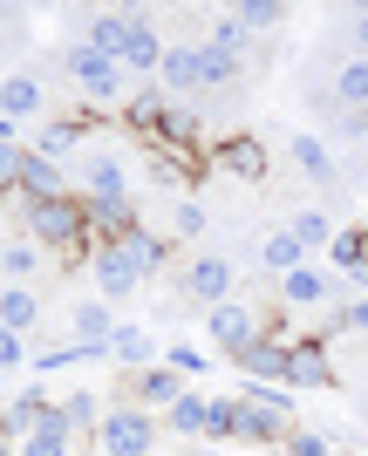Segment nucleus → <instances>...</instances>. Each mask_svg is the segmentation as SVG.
<instances>
[{
  "instance_id": "1",
  "label": "nucleus",
  "mask_w": 368,
  "mask_h": 456,
  "mask_svg": "<svg viewBox=\"0 0 368 456\" xmlns=\"http://www.w3.org/2000/svg\"><path fill=\"white\" fill-rule=\"evenodd\" d=\"M20 225H28V239L35 246H89V225H82V198L69 191V198H28L20 205Z\"/></svg>"
},
{
  "instance_id": "2",
  "label": "nucleus",
  "mask_w": 368,
  "mask_h": 456,
  "mask_svg": "<svg viewBox=\"0 0 368 456\" xmlns=\"http://www.w3.org/2000/svg\"><path fill=\"white\" fill-rule=\"evenodd\" d=\"M151 443H157V416L151 409H102L96 416V450L102 456H151Z\"/></svg>"
},
{
  "instance_id": "3",
  "label": "nucleus",
  "mask_w": 368,
  "mask_h": 456,
  "mask_svg": "<svg viewBox=\"0 0 368 456\" xmlns=\"http://www.w3.org/2000/svg\"><path fill=\"white\" fill-rule=\"evenodd\" d=\"M177 293H184L192 306H205V314L225 306V300H233V259H218V252L184 259V266H177Z\"/></svg>"
},
{
  "instance_id": "4",
  "label": "nucleus",
  "mask_w": 368,
  "mask_h": 456,
  "mask_svg": "<svg viewBox=\"0 0 368 456\" xmlns=\"http://www.w3.org/2000/svg\"><path fill=\"white\" fill-rule=\"evenodd\" d=\"M69 76L89 102H123V69L110 55H96L89 41H69Z\"/></svg>"
},
{
  "instance_id": "5",
  "label": "nucleus",
  "mask_w": 368,
  "mask_h": 456,
  "mask_svg": "<svg viewBox=\"0 0 368 456\" xmlns=\"http://www.w3.org/2000/svg\"><path fill=\"white\" fill-rule=\"evenodd\" d=\"M205 327H212V347H218V354H233V362L246 354V347H259V341H266V321H259V314H252L246 300L212 306V321H205Z\"/></svg>"
},
{
  "instance_id": "6",
  "label": "nucleus",
  "mask_w": 368,
  "mask_h": 456,
  "mask_svg": "<svg viewBox=\"0 0 368 456\" xmlns=\"http://www.w3.org/2000/svg\"><path fill=\"white\" fill-rule=\"evenodd\" d=\"M287 368H293V341H280V334H266L259 347H246V354H239V381L287 388Z\"/></svg>"
},
{
  "instance_id": "7",
  "label": "nucleus",
  "mask_w": 368,
  "mask_h": 456,
  "mask_svg": "<svg viewBox=\"0 0 368 456\" xmlns=\"http://www.w3.org/2000/svg\"><path fill=\"white\" fill-rule=\"evenodd\" d=\"M157 61H164V35L151 28V14H130V41H123L117 69L123 76H157Z\"/></svg>"
},
{
  "instance_id": "8",
  "label": "nucleus",
  "mask_w": 368,
  "mask_h": 456,
  "mask_svg": "<svg viewBox=\"0 0 368 456\" xmlns=\"http://www.w3.org/2000/svg\"><path fill=\"white\" fill-rule=\"evenodd\" d=\"M14 191H20V205H28V198H69V171L48 164V157H35V151H20Z\"/></svg>"
},
{
  "instance_id": "9",
  "label": "nucleus",
  "mask_w": 368,
  "mask_h": 456,
  "mask_svg": "<svg viewBox=\"0 0 368 456\" xmlns=\"http://www.w3.org/2000/svg\"><path fill=\"white\" fill-rule=\"evenodd\" d=\"M89 266H96L102 300H130L136 286H143V273L130 266V252H123V246H102V252H89Z\"/></svg>"
},
{
  "instance_id": "10",
  "label": "nucleus",
  "mask_w": 368,
  "mask_h": 456,
  "mask_svg": "<svg viewBox=\"0 0 368 456\" xmlns=\"http://www.w3.org/2000/svg\"><path fill=\"white\" fill-rule=\"evenodd\" d=\"M280 300L293 306V314H314V306H328L334 300V280L321 266H293L287 280H280Z\"/></svg>"
},
{
  "instance_id": "11",
  "label": "nucleus",
  "mask_w": 368,
  "mask_h": 456,
  "mask_svg": "<svg viewBox=\"0 0 368 456\" xmlns=\"http://www.w3.org/2000/svg\"><path fill=\"white\" fill-rule=\"evenodd\" d=\"M205 422H212V395H198V388H184V395L164 409V429H171L177 443H205Z\"/></svg>"
},
{
  "instance_id": "12",
  "label": "nucleus",
  "mask_w": 368,
  "mask_h": 456,
  "mask_svg": "<svg viewBox=\"0 0 368 456\" xmlns=\"http://www.w3.org/2000/svg\"><path fill=\"white\" fill-rule=\"evenodd\" d=\"M334 362L321 341H293V368H287V388H334Z\"/></svg>"
},
{
  "instance_id": "13",
  "label": "nucleus",
  "mask_w": 368,
  "mask_h": 456,
  "mask_svg": "<svg viewBox=\"0 0 368 456\" xmlns=\"http://www.w3.org/2000/svg\"><path fill=\"white\" fill-rule=\"evenodd\" d=\"M177 395H184V381H177V375H171L164 362L136 368V381H130V402H136V409H171Z\"/></svg>"
},
{
  "instance_id": "14",
  "label": "nucleus",
  "mask_w": 368,
  "mask_h": 456,
  "mask_svg": "<svg viewBox=\"0 0 368 456\" xmlns=\"http://www.w3.org/2000/svg\"><path fill=\"white\" fill-rule=\"evenodd\" d=\"M82 198H130V177H123V164L110 151L82 157Z\"/></svg>"
},
{
  "instance_id": "15",
  "label": "nucleus",
  "mask_w": 368,
  "mask_h": 456,
  "mask_svg": "<svg viewBox=\"0 0 368 456\" xmlns=\"http://www.w3.org/2000/svg\"><path fill=\"white\" fill-rule=\"evenodd\" d=\"M157 89H171V95L205 89V76H198V48H164V61H157Z\"/></svg>"
},
{
  "instance_id": "16",
  "label": "nucleus",
  "mask_w": 368,
  "mask_h": 456,
  "mask_svg": "<svg viewBox=\"0 0 368 456\" xmlns=\"http://www.w3.org/2000/svg\"><path fill=\"white\" fill-rule=\"evenodd\" d=\"M164 116H171L164 89H130V95H123V123H130L136 136H157V130H164Z\"/></svg>"
},
{
  "instance_id": "17",
  "label": "nucleus",
  "mask_w": 368,
  "mask_h": 456,
  "mask_svg": "<svg viewBox=\"0 0 368 456\" xmlns=\"http://www.w3.org/2000/svg\"><path fill=\"white\" fill-rule=\"evenodd\" d=\"M123 252H130V266L143 273V280L171 266V239H164V232H143V225H136L130 239H123Z\"/></svg>"
},
{
  "instance_id": "18",
  "label": "nucleus",
  "mask_w": 368,
  "mask_h": 456,
  "mask_svg": "<svg viewBox=\"0 0 368 456\" xmlns=\"http://www.w3.org/2000/svg\"><path fill=\"white\" fill-rule=\"evenodd\" d=\"M212 157H218V171H233V177H266V151L252 136H225Z\"/></svg>"
},
{
  "instance_id": "19",
  "label": "nucleus",
  "mask_w": 368,
  "mask_h": 456,
  "mask_svg": "<svg viewBox=\"0 0 368 456\" xmlns=\"http://www.w3.org/2000/svg\"><path fill=\"white\" fill-rule=\"evenodd\" d=\"M0 116H7V123L41 116V82L35 76H7V82H0Z\"/></svg>"
},
{
  "instance_id": "20",
  "label": "nucleus",
  "mask_w": 368,
  "mask_h": 456,
  "mask_svg": "<svg viewBox=\"0 0 368 456\" xmlns=\"http://www.w3.org/2000/svg\"><path fill=\"white\" fill-rule=\"evenodd\" d=\"M259 266H266V273H280V280H287L293 266H307V252H300V239H293V232L280 225V232H266V239H259Z\"/></svg>"
},
{
  "instance_id": "21",
  "label": "nucleus",
  "mask_w": 368,
  "mask_h": 456,
  "mask_svg": "<svg viewBox=\"0 0 368 456\" xmlns=\"http://www.w3.org/2000/svg\"><path fill=\"white\" fill-rule=\"evenodd\" d=\"M110 334H117L110 300H76V314H69V341H110Z\"/></svg>"
},
{
  "instance_id": "22",
  "label": "nucleus",
  "mask_w": 368,
  "mask_h": 456,
  "mask_svg": "<svg viewBox=\"0 0 368 456\" xmlns=\"http://www.w3.org/2000/svg\"><path fill=\"white\" fill-rule=\"evenodd\" d=\"M328 259H334V273H348V280L368 286V232H334Z\"/></svg>"
},
{
  "instance_id": "23",
  "label": "nucleus",
  "mask_w": 368,
  "mask_h": 456,
  "mask_svg": "<svg viewBox=\"0 0 368 456\" xmlns=\"http://www.w3.org/2000/svg\"><path fill=\"white\" fill-rule=\"evenodd\" d=\"M293 164H300L314 184H334V177H341V164H334V151L321 136H293Z\"/></svg>"
},
{
  "instance_id": "24",
  "label": "nucleus",
  "mask_w": 368,
  "mask_h": 456,
  "mask_svg": "<svg viewBox=\"0 0 368 456\" xmlns=\"http://www.w3.org/2000/svg\"><path fill=\"white\" fill-rule=\"evenodd\" d=\"M41 409H48V395H35V388H28V395H14L7 409H0V436L20 443V436H28V429L41 422Z\"/></svg>"
},
{
  "instance_id": "25",
  "label": "nucleus",
  "mask_w": 368,
  "mask_h": 456,
  "mask_svg": "<svg viewBox=\"0 0 368 456\" xmlns=\"http://www.w3.org/2000/svg\"><path fill=\"white\" fill-rule=\"evenodd\" d=\"M82 41H89L96 55L117 61V55H123V41H130V14H89V35H82Z\"/></svg>"
},
{
  "instance_id": "26",
  "label": "nucleus",
  "mask_w": 368,
  "mask_h": 456,
  "mask_svg": "<svg viewBox=\"0 0 368 456\" xmlns=\"http://www.w3.org/2000/svg\"><path fill=\"white\" fill-rule=\"evenodd\" d=\"M35 321H41L35 293H28V286H0V327H7V334H28Z\"/></svg>"
},
{
  "instance_id": "27",
  "label": "nucleus",
  "mask_w": 368,
  "mask_h": 456,
  "mask_svg": "<svg viewBox=\"0 0 368 456\" xmlns=\"http://www.w3.org/2000/svg\"><path fill=\"white\" fill-rule=\"evenodd\" d=\"M110 362H123V368H151V362H157L151 334H143V327H117V334H110Z\"/></svg>"
},
{
  "instance_id": "28",
  "label": "nucleus",
  "mask_w": 368,
  "mask_h": 456,
  "mask_svg": "<svg viewBox=\"0 0 368 456\" xmlns=\"http://www.w3.org/2000/svg\"><path fill=\"white\" fill-rule=\"evenodd\" d=\"M35 273H41V246H35V239H28V246H20V239H7V246H0V280L28 286Z\"/></svg>"
},
{
  "instance_id": "29",
  "label": "nucleus",
  "mask_w": 368,
  "mask_h": 456,
  "mask_svg": "<svg viewBox=\"0 0 368 456\" xmlns=\"http://www.w3.org/2000/svg\"><path fill=\"white\" fill-rule=\"evenodd\" d=\"M28 151H35V157H48V164H69V157H76V123H41Z\"/></svg>"
},
{
  "instance_id": "30",
  "label": "nucleus",
  "mask_w": 368,
  "mask_h": 456,
  "mask_svg": "<svg viewBox=\"0 0 368 456\" xmlns=\"http://www.w3.org/2000/svg\"><path fill=\"white\" fill-rule=\"evenodd\" d=\"M287 232L300 239V252H314V246L328 252V246H334V218H328V211H314V205H307V211H293V225H287Z\"/></svg>"
},
{
  "instance_id": "31",
  "label": "nucleus",
  "mask_w": 368,
  "mask_h": 456,
  "mask_svg": "<svg viewBox=\"0 0 368 456\" xmlns=\"http://www.w3.org/2000/svg\"><path fill=\"white\" fill-rule=\"evenodd\" d=\"M334 95H341V110H368V61H341V76H334Z\"/></svg>"
},
{
  "instance_id": "32",
  "label": "nucleus",
  "mask_w": 368,
  "mask_h": 456,
  "mask_svg": "<svg viewBox=\"0 0 368 456\" xmlns=\"http://www.w3.org/2000/svg\"><path fill=\"white\" fill-rule=\"evenodd\" d=\"M233 20L246 28V35H266V28H280V20H287V7H280V0H239Z\"/></svg>"
},
{
  "instance_id": "33",
  "label": "nucleus",
  "mask_w": 368,
  "mask_h": 456,
  "mask_svg": "<svg viewBox=\"0 0 368 456\" xmlns=\"http://www.w3.org/2000/svg\"><path fill=\"white\" fill-rule=\"evenodd\" d=\"M198 76H205V89H233L239 82V55H218V48L198 41Z\"/></svg>"
},
{
  "instance_id": "34",
  "label": "nucleus",
  "mask_w": 368,
  "mask_h": 456,
  "mask_svg": "<svg viewBox=\"0 0 368 456\" xmlns=\"http://www.w3.org/2000/svg\"><path fill=\"white\" fill-rule=\"evenodd\" d=\"M157 362H164L177 381H184V375H205V368H212V354H205V347H192V341H171L164 354H157Z\"/></svg>"
},
{
  "instance_id": "35",
  "label": "nucleus",
  "mask_w": 368,
  "mask_h": 456,
  "mask_svg": "<svg viewBox=\"0 0 368 456\" xmlns=\"http://www.w3.org/2000/svg\"><path fill=\"white\" fill-rule=\"evenodd\" d=\"M14 450L20 456H76V436H61V429H28Z\"/></svg>"
},
{
  "instance_id": "36",
  "label": "nucleus",
  "mask_w": 368,
  "mask_h": 456,
  "mask_svg": "<svg viewBox=\"0 0 368 456\" xmlns=\"http://www.w3.org/2000/svg\"><path fill=\"white\" fill-rule=\"evenodd\" d=\"M96 416H102V402L89 395V388H76V395L61 402V422H69V436H76V443H82V429H89Z\"/></svg>"
},
{
  "instance_id": "37",
  "label": "nucleus",
  "mask_w": 368,
  "mask_h": 456,
  "mask_svg": "<svg viewBox=\"0 0 368 456\" xmlns=\"http://www.w3.org/2000/svg\"><path fill=\"white\" fill-rule=\"evenodd\" d=\"M171 232L177 239H198V232H205V205H198V198H171Z\"/></svg>"
},
{
  "instance_id": "38",
  "label": "nucleus",
  "mask_w": 368,
  "mask_h": 456,
  "mask_svg": "<svg viewBox=\"0 0 368 456\" xmlns=\"http://www.w3.org/2000/svg\"><path fill=\"white\" fill-rule=\"evenodd\" d=\"M280 456H334V436H321V429H293V436L280 443Z\"/></svg>"
},
{
  "instance_id": "39",
  "label": "nucleus",
  "mask_w": 368,
  "mask_h": 456,
  "mask_svg": "<svg viewBox=\"0 0 368 456\" xmlns=\"http://www.w3.org/2000/svg\"><path fill=\"white\" fill-rule=\"evenodd\" d=\"M205 48H218V55H239V48H246V28H239L233 14H218V20H212V35H205Z\"/></svg>"
},
{
  "instance_id": "40",
  "label": "nucleus",
  "mask_w": 368,
  "mask_h": 456,
  "mask_svg": "<svg viewBox=\"0 0 368 456\" xmlns=\"http://www.w3.org/2000/svg\"><path fill=\"white\" fill-rule=\"evenodd\" d=\"M334 327H341V334H368V300H348L334 314Z\"/></svg>"
},
{
  "instance_id": "41",
  "label": "nucleus",
  "mask_w": 368,
  "mask_h": 456,
  "mask_svg": "<svg viewBox=\"0 0 368 456\" xmlns=\"http://www.w3.org/2000/svg\"><path fill=\"white\" fill-rule=\"evenodd\" d=\"M20 362H28V347H20V334H7V327H0V375H14Z\"/></svg>"
},
{
  "instance_id": "42",
  "label": "nucleus",
  "mask_w": 368,
  "mask_h": 456,
  "mask_svg": "<svg viewBox=\"0 0 368 456\" xmlns=\"http://www.w3.org/2000/svg\"><path fill=\"white\" fill-rule=\"evenodd\" d=\"M348 41L362 48V61H368V7H348Z\"/></svg>"
},
{
  "instance_id": "43",
  "label": "nucleus",
  "mask_w": 368,
  "mask_h": 456,
  "mask_svg": "<svg viewBox=\"0 0 368 456\" xmlns=\"http://www.w3.org/2000/svg\"><path fill=\"white\" fill-rule=\"evenodd\" d=\"M0 143H20V130H14V123H7V116H0Z\"/></svg>"
},
{
  "instance_id": "44",
  "label": "nucleus",
  "mask_w": 368,
  "mask_h": 456,
  "mask_svg": "<svg viewBox=\"0 0 368 456\" xmlns=\"http://www.w3.org/2000/svg\"><path fill=\"white\" fill-rule=\"evenodd\" d=\"M192 456H218V443H198V450H192Z\"/></svg>"
},
{
  "instance_id": "45",
  "label": "nucleus",
  "mask_w": 368,
  "mask_h": 456,
  "mask_svg": "<svg viewBox=\"0 0 368 456\" xmlns=\"http://www.w3.org/2000/svg\"><path fill=\"white\" fill-rule=\"evenodd\" d=\"M0 456H20V450H14V443H7V436H0Z\"/></svg>"
},
{
  "instance_id": "46",
  "label": "nucleus",
  "mask_w": 368,
  "mask_h": 456,
  "mask_svg": "<svg viewBox=\"0 0 368 456\" xmlns=\"http://www.w3.org/2000/svg\"><path fill=\"white\" fill-rule=\"evenodd\" d=\"M362 416H368V395H362Z\"/></svg>"
},
{
  "instance_id": "47",
  "label": "nucleus",
  "mask_w": 368,
  "mask_h": 456,
  "mask_svg": "<svg viewBox=\"0 0 368 456\" xmlns=\"http://www.w3.org/2000/svg\"><path fill=\"white\" fill-rule=\"evenodd\" d=\"M334 456H348V450H334Z\"/></svg>"
},
{
  "instance_id": "48",
  "label": "nucleus",
  "mask_w": 368,
  "mask_h": 456,
  "mask_svg": "<svg viewBox=\"0 0 368 456\" xmlns=\"http://www.w3.org/2000/svg\"><path fill=\"white\" fill-rule=\"evenodd\" d=\"M362 116H368V110H362Z\"/></svg>"
}]
</instances>
